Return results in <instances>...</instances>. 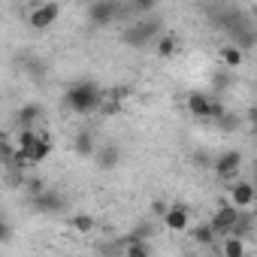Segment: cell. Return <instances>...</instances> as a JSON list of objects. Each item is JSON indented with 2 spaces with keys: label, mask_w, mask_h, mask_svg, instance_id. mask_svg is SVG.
I'll return each mask as SVG.
<instances>
[{
  "label": "cell",
  "mask_w": 257,
  "mask_h": 257,
  "mask_svg": "<svg viewBox=\"0 0 257 257\" xmlns=\"http://www.w3.org/2000/svg\"><path fill=\"white\" fill-rule=\"evenodd\" d=\"M64 109H70L73 115H91V112H97L100 109V103H103V91H100V85L97 82H73L67 91H64Z\"/></svg>",
  "instance_id": "1"
},
{
  "label": "cell",
  "mask_w": 257,
  "mask_h": 257,
  "mask_svg": "<svg viewBox=\"0 0 257 257\" xmlns=\"http://www.w3.org/2000/svg\"><path fill=\"white\" fill-rule=\"evenodd\" d=\"M158 37H161V22L158 19H140L137 16V25H131V28L121 34V43L131 46V49H146Z\"/></svg>",
  "instance_id": "2"
},
{
  "label": "cell",
  "mask_w": 257,
  "mask_h": 257,
  "mask_svg": "<svg viewBox=\"0 0 257 257\" xmlns=\"http://www.w3.org/2000/svg\"><path fill=\"white\" fill-rule=\"evenodd\" d=\"M188 112H191L194 118L218 121V118L224 115V106H221L212 94H206V91H194V94H188Z\"/></svg>",
  "instance_id": "3"
},
{
  "label": "cell",
  "mask_w": 257,
  "mask_h": 257,
  "mask_svg": "<svg viewBox=\"0 0 257 257\" xmlns=\"http://www.w3.org/2000/svg\"><path fill=\"white\" fill-rule=\"evenodd\" d=\"M118 19H124V7L118 0H94L88 7V22L97 25V28H106V25H112Z\"/></svg>",
  "instance_id": "4"
},
{
  "label": "cell",
  "mask_w": 257,
  "mask_h": 257,
  "mask_svg": "<svg viewBox=\"0 0 257 257\" xmlns=\"http://www.w3.org/2000/svg\"><path fill=\"white\" fill-rule=\"evenodd\" d=\"M31 206L40 215H58V212L67 209V197L58 194V191H52V188H43L40 194H31Z\"/></svg>",
  "instance_id": "5"
},
{
  "label": "cell",
  "mask_w": 257,
  "mask_h": 257,
  "mask_svg": "<svg viewBox=\"0 0 257 257\" xmlns=\"http://www.w3.org/2000/svg\"><path fill=\"white\" fill-rule=\"evenodd\" d=\"M58 16H61V4H58V0H46V4H40V7L31 10L28 25L34 31H46V28H52L58 22Z\"/></svg>",
  "instance_id": "6"
},
{
  "label": "cell",
  "mask_w": 257,
  "mask_h": 257,
  "mask_svg": "<svg viewBox=\"0 0 257 257\" xmlns=\"http://www.w3.org/2000/svg\"><path fill=\"white\" fill-rule=\"evenodd\" d=\"M161 218H164V227H167L170 233H188V227H191V212H188L185 203H173V206H167Z\"/></svg>",
  "instance_id": "7"
},
{
  "label": "cell",
  "mask_w": 257,
  "mask_h": 257,
  "mask_svg": "<svg viewBox=\"0 0 257 257\" xmlns=\"http://www.w3.org/2000/svg\"><path fill=\"white\" fill-rule=\"evenodd\" d=\"M239 212H242V209H236L233 203H224V206L212 215V221H209L212 230H215L218 236H230V233H233V224H236V218H239Z\"/></svg>",
  "instance_id": "8"
},
{
  "label": "cell",
  "mask_w": 257,
  "mask_h": 257,
  "mask_svg": "<svg viewBox=\"0 0 257 257\" xmlns=\"http://www.w3.org/2000/svg\"><path fill=\"white\" fill-rule=\"evenodd\" d=\"M239 170H242V155H239V152H224V155L215 161V173H218L221 182L239 179Z\"/></svg>",
  "instance_id": "9"
},
{
  "label": "cell",
  "mask_w": 257,
  "mask_h": 257,
  "mask_svg": "<svg viewBox=\"0 0 257 257\" xmlns=\"http://www.w3.org/2000/svg\"><path fill=\"white\" fill-rule=\"evenodd\" d=\"M254 200H257V194H254V185L251 182H239V179L230 182V203L236 209H251Z\"/></svg>",
  "instance_id": "10"
},
{
  "label": "cell",
  "mask_w": 257,
  "mask_h": 257,
  "mask_svg": "<svg viewBox=\"0 0 257 257\" xmlns=\"http://www.w3.org/2000/svg\"><path fill=\"white\" fill-rule=\"evenodd\" d=\"M73 152H76L79 158H94V152H97L94 134H91V131H79V134L73 137Z\"/></svg>",
  "instance_id": "11"
},
{
  "label": "cell",
  "mask_w": 257,
  "mask_h": 257,
  "mask_svg": "<svg viewBox=\"0 0 257 257\" xmlns=\"http://www.w3.org/2000/svg\"><path fill=\"white\" fill-rule=\"evenodd\" d=\"M94 161H97V167H100V170H112V167H118L121 152H118L115 146H103V149H97V152H94Z\"/></svg>",
  "instance_id": "12"
},
{
  "label": "cell",
  "mask_w": 257,
  "mask_h": 257,
  "mask_svg": "<svg viewBox=\"0 0 257 257\" xmlns=\"http://www.w3.org/2000/svg\"><path fill=\"white\" fill-rule=\"evenodd\" d=\"M221 64H224V67H230V70L242 67V64H245V49H239L236 43L224 46V49H221Z\"/></svg>",
  "instance_id": "13"
},
{
  "label": "cell",
  "mask_w": 257,
  "mask_h": 257,
  "mask_svg": "<svg viewBox=\"0 0 257 257\" xmlns=\"http://www.w3.org/2000/svg\"><path fill=\"white\" fill-rule=\"evenodd\" d=\"M40 115H43V106H37V103H25V106L16 112V121H19V127H34V124L40 121Z\"/></svg>",
  "instance_id": "14"
},
{
  "label": "cell",
  "mask_w": 257,
  "mask_h": 257,
  "mask_svg": "<svg viewBox=\"0 0 257 257\" xmlns=\"http://www.w3.org/2000/svg\"><path fill=\"white\" fill-rule=\"evenodd\" d=\"M176 49H179V40H176L173 34H164V37H158V46H155L158 58H173V55H176Z\"/></svg>",
  "instance_id": "15"
},
{
  "label": "cell",
  "mask_w": 257,
  "mask_h": 257,
  "mask_svg": "<svg viewBox=\"0 0 257 257\" xmlns=\"http://www.w3.org/2000/svg\"><path fill=\"white\" fill-rule=\"evenodd\" d=\"M221 251H224V257H242L245 254V242H242V236H224V245H221Z\"/></svg>",
  "instance_id": "16"
},
{
  "label": "cell",
  "mask_w": 257,
  "mask_h": 257,
  "mask_svg": "<svg viewBox=\"0 0 257 257\" xmlns=\"http://www.w3.org/2000/svg\"><path fill=\"white\" fill-rule=\"evenodd\" d=\"M188 230H191V227H188ZM191 236H194V242H200V245H212V242L218 239V233L212 230V224H200V227H194Z\"/></svg>",
  "instance_id": "17"
},
{
  "label": "cell",
  "mask_w": 257,
  "mask_h": 257,
  "mask_svg": "<svg viewBox=\"0 0 257 257\" xmlns=\"http://www.w3.org/2000/svg\"><path fill=\"white\" fill-rule=\"evenodd\" d=\"M131 257H146L149 251H152V245L146 242V239H140V236H131V242H127V248H124Z\"/></svg>",
  "instance_id": "18"
},
{
  "label": "cell",
  "mask_w": 257,
  "mask_h": 257,
  "mask_svg": "<svg viewBox=\"0 0 257 257\" xmlns=\"http://www.w3.org/2000/svg\"><path fill=\"white\" fill-rule=\"evenodd\" d=\"M127 7H131L134 16H146V13H152L158 7V0H127Z\"/></svg>",
  "instance_id": "19"
},
{
  "label": "cell",
  "mask_w": 257,
  "mask_h": 257,
  "mask_svg": "<svg viewBox=\"0 0 257 257\" xmlns=\"http://www.w3.org/2000/svg\"><path fill=\"white\" fill-rule=\"evenodd\" d=\"M70 227H73L76 233H91V230H94V218H91V215H73Z\"/></svg>",
  "instance_id": "20"
},
{
  "label": "cell",
  "mask_w": 257,
  "mask_h": 257,
  "mask_svg": "<svg viewBox=\"0 0 257 257\" xmlns=\"http://www.w3.org/2000/svg\"><path fill=\"white\" fill-rule=\"evenodd\" d=\"M10 239H13V227L7 218H0V242H10Z\"/></svg>",
  "instance_id": "21"
},
{
  "label": "cell",
  "mask_w": 257,
  "mask_h": 257,
  "mask_svg": "<svg viewBox=\"0 0 257 257\" xmlns=\"http://www.w3.org/2000/svg\"><path fill=\"white\" fill-rule=\"evenodd\" d=\"M25 185H28V191H31V194H40V191L46 188V182H43V179H28Z\"/></svg>",
  "instance_id": "22"
},
{
  "label": "cell",
  "mask_w": 257,
  "mask_h": 257,
  "mask_svg": "<svg viewBox=\"0 0 257 257\" xmlns=\"http://www.w3.org/2000/svg\"><path fill=\"white\" fill-rule=\"evenodd\" d=\"M164 209H167L164 200H155V203H152V212H155V215H164Z\"/></svg>",
  "instance_id": "23"
}]
</instances>
